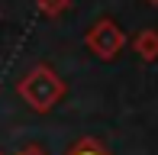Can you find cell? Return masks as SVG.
Wrapping results in <instances>:
<instances>
[{
  "mask_svg": "<svg viewBox=\"0 0 158 155\" xmlns=\"http://www.w3.org/2000/svg\"><path fill=\"white\" fill-rule=\"evenodd\" d=\"M19 155H48V152L42 149V145H26V149L19 152Z\"/></svg>",
  "mask_w": 158,
  "mask_h": 155,
  "instance_id": "obj_6",
  "label": "cell"
},
{
  "mask_svg": "<svg viewBox=\"0 0 158 155\" xmlns=\"http://www.w3.org/2000/svg\"><path fill=\"white\" fill-rule=\"evenodd\" d=\"M35 6H39V13H42V16L55 19V16H61V13L71 6V0H35Z\"/></svg>",
  "mask_w": 158,
  "mask_h": 155,
  "instance_id": "obj_4",
  "label": "cell"
},
{
  "mask_svg": "<svg viewBox=\"0 0 158 155\" xmlns=\"http://www.w3.org/2000/svg\"><path fill=\"white\" fill-rule=\"evenodd\" d=\"M68 155H106V152L100 149L97 142H90V139H87V142H81V145H77V149H71Z\"/></svg>",
  "mask_w": 158,
  "mask_h": 155,
  "instance_id": "obj_5",
  "label": "cell"
},
{
  "mask_svg": "<svg viewBox=\"0 0 158 155\" xmlns=\"http://www.w3.org/2000/svg\"><path fill=\"white\" fill-rule=\"evenodd\" d=\"M145 3H155V6H158V0H145Z\"/></svg>",
  "mask_w": 158,
  "mask_h": 155,
  "instance_id": "obj_7",
  "label": "cell"
},
{
  "mask_svg": "<svg viewBox=\"0 0 158 155\" xmlns=\"http://www.w3.org/2000/svg\"><path fill=\"white\" fill-rule=\"evenodd\" d=\"M84 42H87V48L97 55V58L113 61L119 52H123V45H126V32L119 29L113 19H97V23L87 29Z\"/></svg>",
  "mask_w": 158,
  "mask_h": 155,
  "instance_id": "obj_2",
  "label": "cell"
},
{
  "mask_svg": "<svg viewBox=\"0 0 158 155\" xmlns=\"http://www.w3.org/2000/svg\"><path fill=\"white\" fill-rule=\"evenodd\" d=\"M132 48L139 52L142 61H155V58H158V32H155V29H142V32H135Z\"/></svg>",
  "mask_w": 158,
  "mask_h": 155,
  "instance_id": "obj_3",
  "label": "cell"
},
{
  "mask_svg": "<svg viewBox=\"0 0 158 155\" xmlns=\"http://www.w3.org/2000/svg\"><path fill=\"white\" fill-rule=\"evenodd\" d=\"M16 94H19V100H23L29 110L48 113V110H55L61 103L64 81H61V74L52 71L48 65H35V68H29V71L16 81Z\"/></svg>",
  "mask_w": 158,
  "mask_h": 155,
  "instance_id": "obj_1",
  "label": "cell"
}]
</instances>
